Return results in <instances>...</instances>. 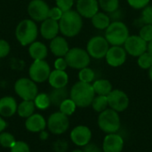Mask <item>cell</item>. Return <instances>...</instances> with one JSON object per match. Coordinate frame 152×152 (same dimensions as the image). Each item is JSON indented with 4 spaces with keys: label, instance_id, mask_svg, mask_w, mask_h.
Wrapping results in <instances>:
<instances>
[{
    "label": "cell",
    "instance_id": "1",
    "mask_svg": "<svg viewBox=\"0 0 152 152\" xmlns=\"http://www.w3.org/2000/svg\"><path fill=\"white\" fill-rule=\"evenodd\" d=\"M69 95L70 99L76 103L77 107L86 108L92 105V102L95 97V92L93 85L79 81L72 86Z\"/></svg>",
    "mask_w": 152,
    "mask_h": 152
},
{
    "label": "cell",
    "instance_id": "2",
    "mask_svg": "<svg viewBox=\"0 0 152 152\" xmlns=\"http://www.w3.org/2000/svg\"><path fill=\"white\" fill-rule=\"evenodd\" d=\"M83 26L82 16L76 11L69 10L63 12L61 20H59L60 31L62 35L72 37L77 36Z\"/></svg>",
    "mask_w": 152,
    "mask_h": 152
},
{
    "label": "cell",
    "instance_id": "3",
    "mask_svg": "<svg viewBox=\"0 0 152 152\" xmlns=\"http://www.w3.org/2000/svg\"><path fill=\"white\" fill-rule=\"evenodd\" d=\"M129 37V31L126 25L122 21H112L106 28L105 38L110 45L120 46L125 44Z\"/></svg>",
    "mask_w": 152,
    "mask_h": 152
},
{
    "label": "cell",
    "instance_id": "4",
    "mask_svg": "<svg viewBox=\"0 0 152 152\" xmlns=\"http://www.w3.org/2000/svg\"><path fill=\"white\" fill-rule=\"evenodd\" d=\"M37 27L33 20H23L20 21L15 30L16 38L19 43L25 46L31 45L37 37Z\"/></svg>",
    "mask_w": 152,
    "mask_h": 152
},
{
    "label": "cell",
    "instance_id": "5",
    "mask_svg": "<svg viewBox=\"0 0 152 152\" xmlns=\"http://www.w3.org/2000/svg\"><path fill=\"white\" fill-rule=\"evenodd\" d=\"M120 118L118 112L112 109H106L100 113L98 118V126L100 129L106 134L117 133L120 128Z\"/></svg>",
    "mask_w": 152,
    "mask_h": 152
},
{
    "label": "cell",
    "instance_id": "6",
    "mask_svg": "<svg viewBox=\"0 0 152 152\" xmlns=\"http://www.w3.org/2000/svg\"><path fill=\"white\" fill-rule=\"evenodd\" d=\"M14 91L23 101H34L38 94V89L36 83L29 78L22 77L14 84Z\"/></svg>",
    "mask_w": 152,
    "mask_h": 152
},
{
    "label": "cell",
    "instance_id": "7",
    "mask_svg": "<svg viewBox=\"0 0 152 152\" xmlns=\"http://www.w3.org/2000/svg\"><path fill=\"white\" fill-rule=\"evenodd\" d=\"M65 60L68 66L76 69H82L89 65L90 55L88 54L87 51L82 48L74 47L69 50L65 55Z\"/></svg>",
    "mask_w": 152,
    "mask_h": 152
},
{
    "label": "cell",
    "instance_id": "8",
    "mask_svg": "<svg viewBox=\"0 0 152 152\" xmlns=\"http://www.w3.org/2000/svg\"><path fill=\"white\" fill-rule=\"evenodd\" d=\"M110 44L107 41V39L101 36H96L92 37L86 46V51L90 57H93L94 59H102L106 56V53L108 50Z\"/></svg>",
    "mask_w": 152,
    "mask_h": 152
},
{
    "label": "cell",
    "instance_id": "9",
    "mask_svg": "<svg viewBox=\"0 0 152 152\" xmlns=\"http://www.w3.org/2000/svg\"><path fill=\"white\" fill-rule=\"evenodd\" d=\"M28 74L30 79L35 83H43L49 78L51 69L49 64L45 60H37L30 65Z\"/></svg>",
    "mask_w": 152,
    "mask_h": 152
},
{
    "label": "cell",
    "instance_id": "10",
    "mask_svg": "<svg viewBox=\"0 0 152 152\" xmlns=\"http://www.w3.org/2000/svg\"><path fill=\"white\" fill-rule=\"evenodd\" d=\"M69 126V120L68 116L61 111L53 113L47 121V127L49 131L53 134H64Z\"/></svg>",
    "mask_w": 152,
    "mask_h": 152
},
{
    "label": "cell",
    "instance_id": "11",
    "mask_svg": "<svg viewBox=\"0 0 152 152\" xmlns=\"http://www.w3.org/2000/svg\"><path fill=\"white\" fill-rule=\"evenodd\" d=\"M108 102L110 109L117 112H122L126 110L129 105V98L127 94L121 90H112L108 95Z\"/></svg>",
    "mask_w": 152,
    "mask_h": 152
},
{
    "label": "cell",
    "instance_id": "12",
    "mask_svg": "<svg viewBox=\"0 0 152 152\" xmlns=\"http://www.w3.org/2000/svg\"><path fill=\"white\" fill-rule=\"evenodd\" d=\"M50 8L44 0H32L28 6V12L35 21H44L49 16Z\"/></svg>",
    "mask_w": 152,
    "mask_h": 152
},
{
    "label": "cell",
    "instance_id": "13",
    "mask_svg": "<svg viewBox=\"0 0 152 152\" xmlns=\"http://www.w3.org/2000/svg\"><path fill=\"white\" fill-rule=\"evenodd\" d=\"M125 50L132 56L139 57L148 49V43L140 36H129L125 42Z\"/></svg>",
    "mask_w": 152,
    "mask_h": 152
},
{
    "label": "cell",
    "instance_id": "14",
    "mask_svg": "<svg viewBox=\"0 0 152 152\" xmlns=\"http://www.w3.org/2000/svg\"><path fill=\"white\" fill-rule=\"evenodd\" d=\"M70 139L77 146H86L92 139V132L86 126H77L70 133Z\"/></svg>",
    "mask_w": 152,
    "mask_h": 152
},
{
    "label": "cell",
    "instance_id": "15",
    "mask_svg": "<svg viewBox=\"0 0 152 152\" xmlns=\"http://www.w3.org/2000/svg\"><path fill=\"white\" fill-rule=\"evenodd\" d=\"M107 63L111 67H119L123 65L126 60V51L121 46H112L106 53Z\"/></svg>",
    "mask_w": 152,
    "mask_h": 152
},
{
    "label": "cell",
    "instance_id": "16",
    "mask_svg": "<svg viewBox=\"0 0 152 152\" xmlns=\"http://www.w3.org/2000/svg\"><path fill=\"white\" fill-rule=\"evenodd\" d=\"M123 148L124 139L117 133L108 134L105 136L102 143L103 152H122Z\"/></svg>",
    "mask_w": 152,
    "mask_h": 152
},
{
    "label": "cell",
    "instance_id": "17",
    "mask_svg": "<svg viewBox=\"0 0 152 152\" xmlns=\"http://www.w3.org/2000/svg\"><path fill=\"white\" fill-rule=\"evenodd\" d=\"M77 12L85 18H93L99 10V2L97 0H77Z\"/></svg>",
    "mask_w": 152,
    "mask_h": 152
},
{
    "label": "cell",
    "instance_id": "18",
    "mask_svg": "<svg viewBox=\"0 0 152 152\" xmlns=\"http://www.w3.org/2000/svg\"><path fill=\"white\" fill-rule=\"evenodd\" d=\"M47 123L45 118L37 113H35L28 117L25 121V127L31 133H40L45 130Z\"/></svg>",
    "mask_w": 152,
    "mask_h": 152
},
{
    "label": "cell",
    "instance_id": "19",
    "mask_svg": "<svg viewBox=\"0 0 152 152\" xmlns=\"http://www.w3.org/2000/svg\"><path fill=\"white\" fill-rule=\"evenodd\" d=\"M59 31L60 27L58 20H54L50 18L45 20L40 27L41 35L45 39H53L54 37H57Z\"/></svg>",
    "mask_w": 152,
    "mask_h": 152
},
{
    "label": "cell",
    "instance_id": "20",
    "mask_svg": "<svg viewBox=\"0 0 152 152\" xmlns=\"http://www.w3.org/2000/svg\"><path fill=\"white\" fill-rule=\"evenodd\" d=\"M17 102L12 96H4L0 99V116L10 118L17 112Z\"/></svg>",
    "mask_w": 152,
    "mask_h": 152
},
{
    "label": "cell",
    "instance_id": "21",
    "mask_svg": "<svg viewBox=\"0 0 152 152\" xmlns=\"http://www.w3.org/2000/svg\"><path fill=\"white\" fill-rule=\"evenodd\" d=\"M50 50L55 56L65 57L69 48L65 38H63L62 37H56L52 39L50 43Z\"/></svg>",
    "mask_w": 152,
    "mask_h": 152
},
{
    "label": "cell",
    "instance_id": "22",
    "mask_svg": "<svg viewBox=\"0 0 152 152\" xmlns=\"http://www.w3.org/2000/svg\"><path fill=\"white\" fill-rule=\"evenodd\" d=\"M49 84L53 88H62L66 87L69 82V76L64 70L55 69L51 71L49 76Z\"/></svg>",
    "mask_w": 152,
    "mask_h": 152
},
{
    "label": "cell",
    "instance_id": "23",
    "mask_svg": "<svg viewBox=\"0 0 152 152\" xmlns=\"http://www.w3.org/2000/svg\"><path fill=\"white\" fill-rule=\"evenodd\" d=\"M48 95L51 104L55 107H60L61 104L69 98V92L66 87L53 88Z\"/></svg>",
    "mask_w": 152,
    "mask_h": 152
},
{
    "label": "cell",
    "instance_id": "24",
    "mask_svg": "<svg viewBox=\"0 0 152 152\" xmlns=\"http://www.w3.org/2000/svg\"><path fill=\"white\" fill-rule=\"evenodd\" d=\"M28 53L34 61L45 60L47 56V47L41 42H33L28 48Z\"/></svg>",
    "mask_w": 152,
    "mask_h": 152
},
{
    "label": "cell",
    "instance_id": "25",
    "mask_svg": "<svg viewBox=\"0 0 152 152\" xmlns=\"http://www.w3.org/2000/svg\"><path fill=\"white\" fill-rule=\"evenodd\" d=\"M36 106L34 101H23L18 105L17 113L20 118H28L34 114Z\"/></svg>",
    "mask_w": 152,
    "mask_h": 152
},
{
    "label": "cell",
    "instance_id": "26",
    "mask_svg": "<svg viewBox=\"0 0 152 152\" xmlns=\"http://www.w3.org/2000/svg\"><path fill=\"white\" fill-rule=\"evenodd\" d=\"M94 90L98 95L107 96L112 91V85L107 79H99L93 84Z\"/></svg>",
    "mask_w": 152,
    "mask_h": 152
},
{
    "label": "cell",
    "instance_id": "27",
    "mask_svg": "<svg viewBox=\"0 0 152 152\" xmlns=\"http://www.w3.org/2000/svg\"><path fill=\"white\" fill-rule=\"evenodd\" d=\"M110 19L109 15L103 12H97L92 18V23L94 28L98 29H106L110 24Z\"/></svg>",
    "mask_w": 152,
    "mask_h": 152
},
{
    "label": "cell",
    "instance_id": "28",
    "mask_svg": "<svg viewBox=\"0 0 152 152\" xmlns=\"http://www.w3.org/2000/svg\"><path fill=\"white\" fill-rule=\"evenodd\" d=\"M134 24L142 27L144 25H152V5H147L143 8L141 18L136 20Z\"/></svg>",
    "mask_w": 152,
    "mask_h": 152
},
{
    "label": "cell",
    "instance_id": "29",
    "mask_svg": "<svg viewBox=\"0 0 152 152\" xmlns=\"http://www.w3.org/2000/svg\"><path fill=\"white\" fill-rule=\"evenodd\" d=\"M92 106H93V109L95 111L100 112V113L102 112L109 106L107 96H105V95H98V96L94 97V101L92 102Z\"/></svg>",
    "mask_w": 152,
    "mask_h": 152
},
{
    "label": "cell",
    "instance_id": "30",
    "mask_svg": "<svg viewBox=\"0 0 152 152\" xmlns=\"http://www.w3.org/2000/svg\"><path fill=\"white\" fill-rule=\"evenodd\" d=\"M36 108L39 110H46L51 105L49 95L46 94H39L34 100Z\"/></svg>",
    "mask_w": 152,
    "mask_h": 152
},
{
    "label": "cell",
    "instance_id": "31",
    "mask_svg": "<svg viewBox=\"0 0 152 152\" xmlns=\"http://www.w3.org/2000/svg\"><path fill=\"white\" fill-rule=\"evenodd\" d=\"M60 108V111L63 114H65L66 116H71L75 110H76V108H77V105L76 103L69 98H68L67 100H65L61 104V106L59 107Z\"/></svg>",
    "mask_w": 152,
    "mask_h": 152
},
{
    "label": "cell",
    "instance_id": "32",
    "mask_svg": "<svg viewBox=\"0 0 152 152\" xmlns=\"http://www.w3.org/2000/svg\"><path fill=\"white\" fill-rule=\"evenodd\" d=\"M99 5L103 11L110 13L118 9L119 0H99Z\"/></svg>",
    "mask_w": 152,
    "mask_h": 152
},
{
    "label": "cell",
    "instance_id": "33",
    "mask_svg": "<svg viewBox=\"0 0 152 152\" xmlns=\"http://www.w3.org/2000/svg\"><path fill=\"white\" fill-rule=\"evenodd\" d=\"M95 77V74L94 72V70L90 68H84L82 69H80L79 73H78V78L79 81L81 82H85V83H91L94 81Z\"/></svg>",
    "mask_w": 152,
    "mask_h": 152
},
{
    "label": "cell",
    "instance_id": "34",
    "mask_svg": "<svg viewBox=\"0 0 152 152\" xmlns=\"http://www.w3.org/2000/svg\"><path fill=\"white\" fill-rule=\"evenodd\" d=\"M14 136L7 132H2L0 134V145L4 148H12V146L15 143Z\"/></svg>",
    "mask_w": 152,
    "mask_h": 152
},
{
    "label": "cell",
    "instance_id": "35",
    "mask_svg": "<svg viewBox=\"0 0 152 152\" xmlns=\"http://www.w3.org/2000/svg\"><path fill=\"white\" fill-rule=\"evenodd\" d=\"M138 65L143 69H150L152 66V54L149 52H145L140 55L138 58Z\"/></svg>",
    "mask_w": 152,
    "mask_h": 152
},
{
    "label": "cell",
    "instance_id": "36",
    "mask_svg": "<svg viewBox=\"0 0 152 152\" xmlns=\"http://www.w3.org/2000/svg\"><path fill=\"white\" fill-rule=\"evenodd\" d=\"M140 37L147 43L152 40V25H144L140 30Z\"/></svg>",
    "mask_w": 152,
    "mask_h": 152
},
{
    "label": "cell",
    "instance_id": "37",
    "mask_svg": "<svg viewBox=\"0 0 152 152\" xmlns=\"http://www.w3.org/2000/svg\"><path fill=\"white\" fill-rule=\"evenodd\" d=\"M10 152H30L29 146L21 141H17L15 142V143L12 146V148L10 149Z\"/></svg>",
    "mask_w": 152,
    "mask_h": 152
},
{
    "label": "cell",
    "instance_id": "38",
    "mask_svg": "<svg viewBox=\"0 0 152 152\" xmlns=\"http://www.w3.org/2000/svg\"><path fill=\"white\" fill-rule=\"evenodd\" d=\"M55 1H56L57 7H59L63 12L69 11L74 4V0H55Z\"/></svg>",
    "mask_w": 152,
    "mask_h": 152
},
{
    "label": "cell",
    "instance_id": "39",
    "mask_svg": "<svg viewBox=\"0 0 152 152\" xmlns=\"http://www.w3.org/2000/svg\"><path fill=\"white\" fill-rule=\"evenodd\" d=\"M129 5H131L134 9H143L148 5L150 0H126Z\"/></svg>",
    "mask_w": 152,
    "mask_h": 152
},
{
    "label": "cell",
    "instance_id": "40",
    "mask_svg": "<svg viewBox=\"0 0 152 152\" xmlns=\"http://www.w3.org/2000/svg\"><path fill=\"white\" fill-rule=\"evenodd\" d=\"M63 14V12L59 7H53L49 11V16L48 18L53 19L54 20H60L61 16Z\"/></svg>",
    "mask_w": 152,
    "mask_h": 152
},
{
    "label": "cell",
    "instance_id": "41",
    "mask_svg": "<svg viewBox=\"0 0 152 152\" xmlns=\"http://www.w3.org/2000/svg\"><path fill=\"white\" fill-rule=\"evenodd\" d=\"M10 52V45L7 41L0 39V59L5 57Z\"/></svg>",
    "mask_w": 152,
    "mask_h": 152
},
{
    "label": "cell",
    "instance_id": "42",
    "mask_svg": "<svg viewBox=\"0 0 152 152\" xmlns=\"http://www.w3.org/2000/svg\"><path fill=\"white\" fill-rule=\"evenodd\" d=\"M109 17H110L111 22L112 21H121V20L124 17V13H123V12L121 10L117 9L116 11H114L112 12H110Z\"/></svg>",
    "mask_w": 152,
    "mask_h": 152
},
{
    "label": "cell",
    "instance_id": "43",
    "mask_svg": "<svg viewBox=\"0 0 152 152\" xmlns=\"http://www.w3.org/2000/svg\"><path fill=\"white\" fill-rule=\"evenodd\" d=\"M68 149V143L65 141H57L53 144V150L56 152H65Z\"/></svg>",
    "mask_w": 152,
    "mask_h": 152
},
{
    "label": "cell",
    "instance_id": "44",
    "mask_svg": "<svg viewBox=\"0 0 152 152\" xmlns=\"http://www.w3.org/2000/svg\"><path fill=\"white\" fill-rule=\"evenodd\" d=\"M68 64H67V61L65 60V58H58L55 61H54V68L55 69H58V70H65L66 68H67Z\"/></svg>",
    "mask_w": 152,
    "mask_h": 152
},
{
    "label": "cell",
    "instance_id": "45",
    "mask_svg": "<svg viewBox=\"0 0 152 152\" xmlns=\"http://www.w3.org/2000/svg\"><path fill=\"white\" fill-rule=\"evenodd\" d=\"M83 151L84 152H102V151H101V149H100L96 144H94V143H88V144H86V146H84Z\"/></svg>",
    "mask_w": 152,
    "mask_h": 152
},
{
    "label": "cell",
    "instance_id": "46",
    "mask_svg": "<svg viewBox=\"0 0 152 152\" xmlns=\"http://www.w3.org/2000/svg\"><path fill=\"white\" fill-rule=\"evenodd\" d=\"M7 127V123L6 121L0 116V134L2 132H4L5 130V128Z\"/></svg>",
    "mask_w": 152,
    "mask_h": 152
},
{
    "label": "cell",
    "instance_id": "47",
    "mask_svg": "<svg viewBox=\"0 0 152 152\" xmlns=\"http://www.w3.org/2000/svg\"><path fill=\"white\" fill-rule=\"evenodd\" d=\"M39 136H40L41 140H46L48 138V133L45 132V131H42V132H40V135Z\"/></svg>",
    "mask_w": 152,
    "mask_h": 152
},
{
    "label": "cell",
    "instance_id": "48",
    "mask_svg": "<svg viewBox=\"0 0 152 152\" xmlns=\"http://www.w3.org/2000/svg\"><path fill=\"white\" fill-rule=\"evenodd\" d=\"M147 51H148L151 54H152V40L148 43V49H147Z\"/></svg>",
    "mask_w": 152,
    "mask_h": 152
},
{
    "label": "cell",
    "instance_id": "49",
    "mask_svg": "<svg viewBox=\"0 0 152 152\" xmlns=\"http://www.w3.org/2000/svg\"><path fill=\"white\" fill-rule=\"evenodd\" d=\"M149 76H150V78H151V80L152 81V66L149 69Z\"/></svg>",
    "mask_w": 152,
    "mask_h": 152
},
{
    "label": "cell",
    "instance_id": "50",
    "mask_svg": "<svg viewBox=\"0 0 152 152\" xmlns=\"http://www.w3.org/2000/svg\"><path fill=\"white\" fill-rule=\"evenodd\" d=\"M72 152H84L83 151H81V150H75V151H73Z\"/></svg>",
    "mask_w": 152,
    "mask_h": 152
}]
</instances>
